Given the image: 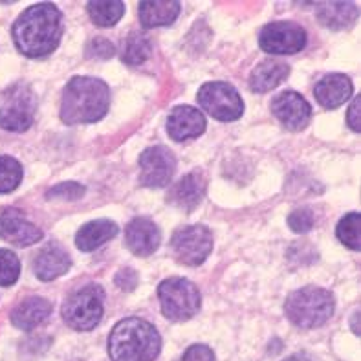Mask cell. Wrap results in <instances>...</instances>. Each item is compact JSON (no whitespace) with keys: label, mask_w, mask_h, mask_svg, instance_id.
Returning a JSON list of instances; mask_svg holds the SVG:
<instances>
[{"label":"cell","mask_w":361,"mask_h":361,"mask_svg":"<svg viewBox=\"0 0 361 361\" xmlns=\"http://www.w3.org/2000/svg\"><path fill=\"white\" fill-rule=\"evenodd\" d=\"M63 37V15L50 2L30 6L13 24V41L26 57L41 59L59 46Z\"/></svg>","instance_id":"6da1fadb"},{"label":"cell","mask_w":361,"mask_h":361,"mask_svg":"<svg viewBox=\"0 0 361 361\" xmlns=\"http://www.w3.org/2000/svg\"><path fill=\"white\" fill-rule=\"evenodd\" d=\"M110 106V90L96 78H73L63 92L61 119L66 125L96 123Z\"/></svg>","instance_id":"7a4b0ae2"},{"label":"cell","mask_w":361,"mask_h":361,"mask_svg":"<svg viewBox=\"0 0 361 361\" xmlns=\"http://www.w3.org/2000/svg\"><path fill=\"white\" fill-rule=\"evenodd\" d=\"M160 350L158 330L140 317L119 321L110 332L109 354L112 361H154Z\"/></svg>","instance_id":"3957f363"},{"label":"cell","mask_w":361,"mask_h":361,"mask_svg":"<svg viewBox=\"0 0 361 361\" xmlns=\"http://www.w3.org/2000/svg\"><path fill=\"white\" fill-rule=\"evenodd\" d=\"M332 293L319 286H305L290 293L284 302V314L299 329H317L334 316Z\"/></svg>","instance_id":"277c9868"},{"label":"cell","mask_w":361,"mask_h":361,"mask_svg":"<svg viewBox=\"0 0 361 361\" xmlns=\"http://www.w3.org/2000/svg\"><path fill=\"white\" fill-rule=\"evenodd\" d=\"M105 293L97 284H88L73 292L63 305V319L70 329L78 332H88L99 325L103 317Z\"/></svg>","instance_id":"5b68a950"},{"label":"cell","mask_w":361,"mask_h":361,"mask_svg":"<svg viewBox=\"0 0 361 361\" xmlns=\"http://www.w3.org/2000/svg\"><path fill=\"white\" fill-rule=\"evenodd\" d=\"M161 314L169 321H188L197 316L200 308V292L191 281L182 277L167 279L158 286Z\"/></svg>","instance_id":"8992f818"},{"label":"cell","mask_w":361,"mask_h":361,"mask_svg":"<svg viewBox=\"0 0 361 361\" xmlns=\"http://www.w3.org/2000/svg\"><path fill=\"white\" fill-rule=\"evenodd\" d=\"M37 110V97L27 85L18 82L9 88L0 106V127L11 133H24L32 127Z\"/></svg>","instance_id":"52a82bcc"},{"label":"cell","mask_w":361,"mask_h":361,"mask_svg":"<svg viewBox=\"0 0 361 361\" xmlns=\"http://www.w3.org/2000/svg\"><path fill=\"white\" fill-rule=\"evenodd\" d=\"M198 105L219 121H235L244 114V103L237 88L228 82H206L197 94Z\"/></svg>","instance_id":"ba28073f"},{"label":"cell","mask_w":361,"mask_h":361,"mask_svg":"<svg viewBox=\"0 0 361 361\" xmlns=\"http://www.w3.org/2000/svg\"><path fill=\"white\" fill-rule=\"evenodd\" d=\"M173 257L180 264L198 266L206 261L213 250V235L202 224L183 226L171 238Z\"/></svg>","instance_id":"9c48e42d"},{"label":"cell","mask_w":361,"mask_h":361,"mask_svg":"<svg viewBox=\"0 0 361 361\" xmlns=\"http://www.w3.org/2000/svg\"><path fill=\"white\" fill-rule=\"evenodd\" d=\"M259 44L266 54L290 55L298 54L307 44V32L302 26L288 20L266 24L259 35Z\"/></svg>","instance_id":"30bf717a"},{"label":"cell","mask_w":361,"mask_h":361,"mask_svg":"<svg viewBox=\"0 0 361 361\" xmlns=\"http://www.w3.org/2000/svg\"><path fill=\"white\" fill-rule=\"evenodd\" d=\"M176 171V158L161 145L149 147L140 156V185L165 188Z\"/></svg>","instance_id":"8fae6325"},{"label":"cell","mask_w":361,"mask_h":361,"mask_svg":"<svg viewBox=\"0 0 361 361\" xmlns=\"http://www.w3.org/2000/svg\"><path fill=\"white\" fill-rule=\"evenodd\" d=\"M271 112L283 127L293 130V133L307 127L312 116V109L307 99L298 92L290 90L275 97L274 103H271Z\"/></svg>","instance_id":"7c38bea8"},{"label":"cell","mask_w":361,"mask_h":361,"mask_svg":"<svg viewBox=\"0 0 361 361\" xmlns=\"http://www.w3.org/2000/svg\"><path fill=\"white\" fill-rule=\"evenodd\" d=\"M206 130V118L195 106L180 105L171 110L167 118V133L174 142H188Z\"/></svg>","instance_id":"4fadbf2b"},{"label":"cell","mask_w":361,"mask_h":361,"mask_svg":"<svg viewBox=\"0 0 361 361\" xmlns=\"http://www.w3.org/2000/svg\"><path fill=\"white\" fill-rule=\"evenodd\" d=\"M0 238L15 246H32L42 238V231L17 209H6L0 215Z\"/></svg>","instance_id":"5bb4252c"},{"label":"cell","mask_w":361,"mask_h":361,"mask_svg":"<svg viewBox=\"0 0 361 361\" xmlns=\"http://www.w3.org/2000/svg\"><path fill=\"white\" fill-rule=\"evenodd\" d=\"M161 233L149 219H134L125 229V244L134 255L149 257L160 247Z\"/></svg>","instance_id":"9a60e30c"},{"label":"cell","mask_w":361,"mask_h":361,"mask_svg":"<svg viewBox=\"0 0 361 361\" xmlns=\"http://www.w3.org/2000/svg\"><path fill=\"white\" fill-rule=\"evenodd\" d=\"M72 266V259L59 244H48L33 259V271L41 281H54L64 275Z\"/></svg>","instance_id":"2e32d148"},{"label":"cell","mask_w":361,"mask_h":361,"mask_svg":"<svg viewBox=\"0 0 361 361\" xmlns=\"http://www.w3.org/2000/svg\"><path fill=\"white\" fill-rule=\"evenodd\" d=\"M206 178L204 174L195 171V173L185 174L169 192V202L182 211H192L198 206L206 195Z\"/></svg>","instance_id":"e0dca14e"},{"label":"cell","mask_w":361,"mask_h":361,"mask_svg":"<svg viewBox=\"0 0 361 361\" xmlns=\"http://www.w3.org/2000/svg\"><path fill=\"white\" fill-rule=\"evenodd\" d=\"M314 94L321 106L338 109L353 96V81L345 73H330L317 82Z\"/></svg>","instance_id":"ac0fdd59"},{"label":"cell","mask_w":361,"mask_h":361,"mask_svg":"<svg viewBox=\"0 0 361 361\" xmlns=\"http://www.w3.org/2000/svg\"><path fill=\"white\" fill-rule=\"evenodd\" d=\"M290 75V66L284 61L268 59L253 70L250 78V87L257 94H266L283 85Z\"/></svg>","instance_id":"d6986e66"},{"label":"cell","mask_w":361,"mask_h":361,"mask_svg":"<svg viewBox=\"0 0 361 361\" xmlns=\"http://www.w3.org/2000/svg\"><path fill=\"white\" fill-rule=\"evenodd\" d=\"M51 316V305L42 298H30L11 312V323L20 330H33Z\"/></svg>","instance_id":"ffe728a7"},{"label":"cell","mask_w":361,"mask_h":361,"mask_svg":"<svg viewBox=\"0 0 361 361\" xmlns=\"http://www.w3.org/2000/svg\"><path fill=\"white\" fill-rule=\"evenodd\" d=\"M321 24L330 30H345L357 18V6L354 2H321L314 6Z\"/></svg>","instance_id":"44dd1931"},{"label":"cell","mask_w":361,"mask_h":361,"mask_svg":"<svg viewBox=\"0 0 361 361\" xmlns=\"http://www.w3.org/2000/svg\"><path fill=\"white\" fill-rule=\"evenodd\" d=\"M140 20L145 27L169 26L180 15V2L176 0H147L137 8Z\"/></svg>","instance_id":"7402d4cb"},{"label":"cell","mask_w":361,"mask_h":361,"mask_svg":"<svg viewBox=\"0 0 361 361\" xmlns=\"http://www.w3.org/2000/svg\"><path fill=\"white\" fill-rule=\"evenodd\" d=\"M118 235V226L112 220H94L78 231L75 244L81 252H94Z\"/></svg>","instance_id":"603a6c76"},{"label":"cell","mask_w":361,"mask_h":361,"mask_svg":"<svg viewBox=\"0 0 361 361\" xmlns=\"http://www.w3.org/2000/svg\"><path fill=\"white\" fill-rule=\"evenodd\" d=\"M92 23L97 26H114L125 15V4L119 0H92L87 6Z\"/></svg>","instance_id":"cb8c5ba5"},{"label":"cell","mask_w":361,"mask_h":361,"mask_svg":"<svg viewBox=\"0 0 361 361\" xmlns=\"http://www.w3.org/2000/svg\"><path fill=\"white\" fill-rule=\"evenodd\" d=\"M151 39L143 33H130L121 46V61L127 64H142L151 57Z\"/></svg>","instance_id":"d4e9b609"},{"label":"cell","mask_w":361,"mask_h":361,"mask_svg":"<svg viewBox=\"0 0 361 361\" xmlns=\"http://www.w3.org/2000/svg\"><path fill=\"white\" fill-rule=\"evenodd\" d=\"M23 182V165L11 156H0V195L11 192Z\"/></svg>","instance_id":"484cf974"},{"label":"cell","mask_w":361,"mask_h":361,"mask_svg":"<svg viewBox=\"0 0 361 361\" xmlns=\"http://www.w3.org/2000/svg\"><path fill=\"white\" fill-rule=\"evenodd\" d=\"M338 238L341 240V244L353 250V252H360L361 238H360V215L357 213H348L343 219L339 220L338 229Z\"/></svg>","instance_id":"4316f807"},{"label":"cell","mask_w":361,"mask_h":361,"mask_svg":"<svg viewBox=\"0 0 361 361\" xmlns=\"http://www.w3.org/2000/svg\"><path fill=\"white\" fill-rule=\"evenodd\" d=\"M20 275V262L11 250H0V286H11Z\"/></svg>","instance_id":"83f0119b"},{"label":"cell","mask_w":361,"mask_h":361,"mask_svg":"<svg viewBox=\"0 0 361 361\" xmlns=\"http://www.w3.org/2000/svg\"><path fill=\"white\" fill-rule=\"evenodd\" d=\"M314 213L310 209H298L288 216V226L295 233H307L314 228Z\"/></svg>","instance_id":"f1b7e54d"},{"label":"cell","mask_w":361,"mask_h":361,"mask_svg":"<svg viewBox=\"0 0 361 361\" xmlns=\"http://www.w3.org/2000/svg\"><path fill=\"white\" fill-rule=\"evenodd\" d=\"M82 195H85V188H82V185H79V183H73V182H66V183H59V185L51 188L46 197L75 200V198H81Z\"/></svg>","instance_id":"f546056e"},{"label":"cell","mask_w":361,"mask_h":361,"mask_svg":"<svg viewBox=\"0 0 361 361\" xmlns=\"http://www.w3.org/2000/svg\"><path fill=\"white\" fill-rule=\"evenodd\" d=\"M116 54L112 42L106 41V39H94V41L88 44V57H94V59H110L112 55Z\"/></svg>","instance_id":"4dcf8cb0"},{"label":"cell","mask_w":361,"mask_h":361,"mask_svg":"<svg viewBox=\"0 0 361 361\" xmlns=\"http://www.w3.org/2000/svg\"><path fill=\"white\" fill-rule=\"evenodd\" d=\"M182 361H216L215 354L206 345H192L183 353Z\"/></svg>","instance_id":"1f68e13d"},{"label":"cell","mask_w":361,"mask_h":361,"mask_svg":"<svg viewBox=\"0 0 361 361\" xmlns=\"http://www.w3.org/2000/svg\"><path fill=\"white\" fill-rule=\"evenodd\" d=\"M360 109H361V97H354L353 105L348 106L347 112V123L348 127L353 128L354 133H360L361 130V121H360Z\"/></svg>","instance_id":"d6a6232c"},{"label":"cell","mask_w":361,"mask_h":361,"mask_svg":"<svg viewBox=\"0 0 361 361\" xmlns=\"http://www.w3.org/2000/svg\"><path fill=\"white\" fill-rule=\"evenodd\" d=\"M284 361H317V360H316V357L308 356V354H298V356H292V357H288V360H284Z\"/></svg>","instance_id":"836d02e7"},{"label":"cell","mask_w":361,"mask_h":361,"mask_svg":"<svg viewBox=\"0 0 361 361\" xmlns=\"http://www.w3.org/2000/svg\"><path fill=\"white\" fill-rule=\"evenodd\" d=\"M357 319H360V314H354V317H353V329H354V334L360 336V329H357Z\"/></svg>","instance_id":"e575fe53"}]
</instances>
